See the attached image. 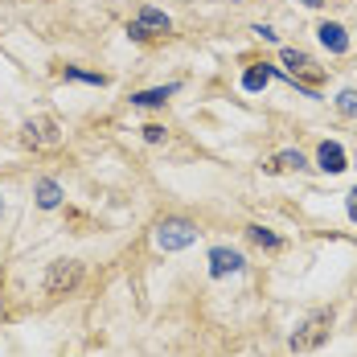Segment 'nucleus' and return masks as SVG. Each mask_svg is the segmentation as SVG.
<instances>
[{
  "mask_svg": "<svg viewBox=\"0 0 357 357\" xmlns=\"http://www.w3.org/2000/svg\"><path fill=\"white\" fill-rule=\"evenodd\" d=\"M25 144H33V148L58 144V123H54V119H29V123H25Z\"/></svg>",
  "mask_w": 357,
  "mask_h": 357,
  "instance_id": "nucleus-6",
  "label": "nucleus"
},
{
  "mask_svg": "<svg viewBox=\"0 0 357 357\" xmlns=\"http://www.w3.org/2000/svg\"><path fill=\"white\" fill-rule=\"evenodd\" d=\"M173 95H177L173 82H169V86H156V91H140V95H132V107H165Z\"/></svg>",
  "mask_w": 357,
  "mask_h": 357,
  "instance_id": "nucleus-9",
  "label": "nucleus"
},
{
  "mask_svg": "<svg viewBox=\"0 0 357 357\" xmlns=\"http://www.w3.org/2000/svg\"><path fill=\"white\" fill-rule=\"evenodd\" d=\"M243 267H247V259H243L238 250H230V247H214V250H210V275H214V280L238 275Z\"/></svg>",
  "mask_w": 357,
  "mask_h": 357,
  "instance_id": "nucleus-5",
  "label": "nucleus"
},
{
  "mask_svg": "<svg viewBox=\"0 0 357 357\" xmlns=\"http://www.w3.org/2000/svg\"><path fill=\"white\" fill-rule=\"evenodd\" d=\"M82 284V263H74V259H58L50 271H45V291L50 296H66L74 287Z\"/></svg>",
  "mask_w": 357,
  "mask_h": 357,
  "instance_id": "nucleus-3",
  "label": "nucleus"
},
{
  "mask_svg": "<svg viewBox=\"0 0 357 357\" xmlns=\"http://www.w3.org/2000/svg\"><path fill=\"white\" fill-rule=\"evenodd\" d=\"M193 243H197V230L185 218H169V222L156 226V247L160 250H185V247H193Z\"/></svg>",
  "mask_w": 357,
  "mask_h": 357,
  "instance_id": "nucleus-2",
  "label": "nucleus"
},
{
  "mask_svg": "<svg viewBox=\"0 0 357 357\" xmlns=\"http://www.w3.org/2000/svg\"><path fill=\"white\" fill-rule=\"evenodd\" d=\"M284 66L291 70V78H296V74L312 70V58H308V54H300V50H284Z\"/></svg>",
  "mask_w": 357,
  "mask_h": 357,
  "instance_id": "nucleus-11",
  "label": "nucleus"
},
{
  "mask_svg": "<svg viewBox=\"0 0 357 357\" xmlns=\"http://www.w3.org/2000/svg\"><path fill=\"white\" fill-rule=\"evenodd\" d=\"M255 33L263 37V41H275V37H280L275 29H271V25H255Z\"/></svg>",
  "mask_w": 357,
  "mask_h": 357,
  "instance_id": "nucleus-18",
  "label": "nucleus"
},
{
  "mask_svg": "<svg viewBox=\"0 0 357 357\" xmlns=\"http://www.w3.org/2000/svg\"><path fill=\"white\" fill-rule=\"evenodd\" d=\"M337 111L341 115H357V91H341L337 95Z\"/></svg>",
  "mask_w": 357,
  "mask_h": 357,
  "instance_id": "nucleus-15",
  "label": "nucleus"
},
{
  "mask_svg": "<svg viewBox=\"0 0 357 357\" xmlns=\"http://www.w3.org/2000/svg\"><path fill=\"white\" fill-rule=\"evenodd\" d=\"M37 206H41V210H58V206H62V185L50 181V177H41L37 181Z\"/></svg>",
  "mask_w": 357,
  "mask_h": 357,
  "instance_id": "nucleus-10",
  "label": "nucleus"
},
{
  "mask_svg": "<svg viewBox=\"0 0 357 357\" xmlns=\"http://www.w3.org/2000/svg\"><path fill=\"white\" fill-rule=\"evenodd\" d=\"M317 160H321L324 173H345V169H349V165H345V148H341V144H333V140H324V144H321Z\"/></svg>",
  "mask_w": 357,
  "mask_h": 357,
  "instance_id": "nucleus-7",
  "label": "nucleus"
},
{
  "mask_svg": "<svg viewBox=\"0 0 357 357\" xmlns=\"http://www.w3.org/2000/svg\"><path fill=\"white\" fill-rule=\"evenodd\" d=\"M173 29V21L160 13V8H140V17L128 25V37L132 41H144V37H152V33H169Z\"/></svg>",
  "mask_w": 357,
  "mask_h": 357,
  "instance_id": "nucleus-4",
  "label": "nucleus"
},
{
  "mask_svg": "<svg viewBox=\"0 0 357 357\" xmlns=\"http://www.w3.org/2000/svg\"><path fill=\"white\" fill-rule=\"evenodd\" d=\"M328 328H333V317H328V312H312L308 321L291 333V349H296V354H312V349H321L324 341H328Z\"/></svg>",
  "mask_w": 357,
  "mask_h": 357,
  "instance_id": "nucleus-1",
  "label": "nucleus"
},
{
  "mask_svg": "<svg viewBox=\"0 0 357 357\" xmlns=\"http://www.w3.org/2000/svg\"><path fill=\"white\" fill-rule=\"evenodd\" d=\"M144 140H148V144H160V140H165V128H160V123H148V128H144Z\"/></svg>",
  "mask_w": 357,
  "mask_h": 357,
  "instance_id": "nucleus-17",
  "label": "nucleus"
},
{
  "mask_svg": "<svg viewBox=\"0 0 357 357\" xmlns=\"http://www.w3.org/2000/svg\"><path fill=\"white\" fill-rule=\"evenodd\" d=\"M317 33H321V45L328 50V54H345V50H349V37H345V29H341V25H333V21H324Z\"/></svg>",
  "mask_w": 357,
  "mask_h": 357,
  "instance_id": "nucleus-8",
  "label": "nucleus"
},
{
  "mask_svg": "<svg viewBox=\"0 0 357 357\" xmlns=\"http://www.w3.org/2000/svg\"><path fill=\"white\" fill-rule=\"evenodd\" d=\"M349 218H354V222H357V189H354V193H349Z\"/></svg>",
  "mask_w": 357,
  "mask_h": 357,
  "instance_id": "nucleus-19",
  "label": "nucleus"
},
{
  "mask_svg": "<svg viewBox=\"0 0 357 357\" xmlns=\"http://www.w3.org/2000/svg\"><path fill=\"white\" fill-rule=\"evenodd\" d=\"M275 169H304V156L300 152H280L275 156Z\"/></svg>",
  "mask_w": 357,
  "mask_h": 357,
  "instance_id": "nucleus-16",
  "label": "nucleus"
},
{
  "mask_svg": "<svg viewBox=\"0 0 357 357\" xmlns=\"http://www.w3.org/2000/svg\"><path fill=\"white\" fill-rule=\"evenodd\" d=\"M247 234H250V243H259V247L280 250V234H271L267 226H247Z\"/></svg>",
  "mask_w": 357,
  "mask_h": 357,
  "instance_id": "nucleus-13",
  "label": "nucleus"
},
{
  "mask_svg": "<svg viewBox=\"0 0 357 357\" xmlns=\"http://www.w3.org/2000/svg\"><path fill=\"white\" fill-rule=\"evenodd\" d=\"M66 78H74V82H91V86H107V74L78 70V66H66Z\"/></svg>",
  "mask_w": 357,
  "mask_h": 357,
  "instance_id": "nucleus-14",
  "label": "nucleus"
},
{
  "mask_svg": "<svg viewBox=\"0 0 357 357\" xmlns=\"http://www.w3.org/2000/svg\"><path fill=\"white\" fill-rule=\"evenodd\" d=\"M0 214H4V197H0Z\"/></svg>",
  "mask_w": 357,
  "mask_h": 357,
  "instance_id": "nucleus-20",
  "label": "nucleus"
},
{
  "mask_svg": "<svg viewBox=\"0 0 357 357\" xmlns=\"http://www.w3.org/2000/svg\"><path fill=\"white\" fill-rule=\"evenodd\" d=\"M267 82H271V70H267V66H250V70L243 74V86H247V91H263Z\"/></svg>",
  "mask_w": 357,
  "mask_h": 357,
  "instance_id": "nucleus-12",
  "label": "nucleus"
}]
</instances>
